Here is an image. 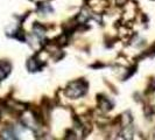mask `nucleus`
<instances>
[{"instance_id": "f257e3e1", "label": "nucleus", "mask_w": 155, "mask_h": 140, "mask_svg": "<svg viewBox=\"0 0 155 140\" xmlns=\"http://www.w3.org/2000/svg\"><path fill=\"white\" fill-rule=\"evenodd\" d=\"M8 72H9V65L7 63H0V81L6 77Z\"/></svg>"}]
</instances>
